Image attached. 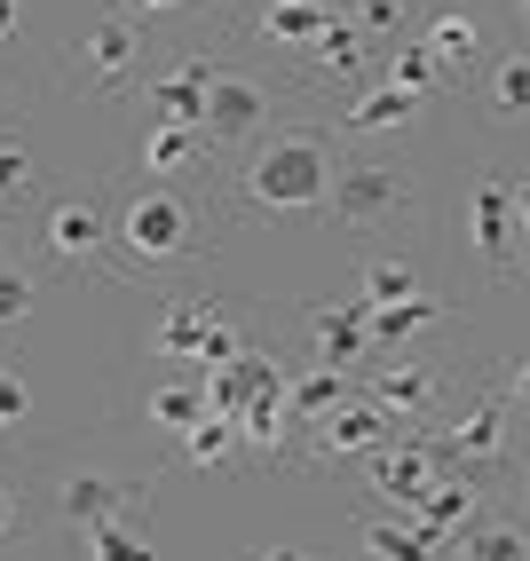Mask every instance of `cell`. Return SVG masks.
Listing matches in <instances>:
<instances>
[{
	"label": "cell",
	"instance_id": "6da1fadb",
	"mask_svg": "<svg viewBox=\"0 0 530 561\" xmlns=\"http://www.w3.org/2000/svg\"><path fill=\"white\" fill-rule=\"evenodd\" d=\"M230 221V182H174V174H135L111 206V253L127 277H182L222 245Z\"/></svg>",
	"mask_w": 530,
	"mask_h": 561
},
{
	"label": "cell",
	"instance_id": "7a4b0ae2",
	"mask_svg": "<svg viewBox=\"0 0 530 561\" xmlns=\"http://www.w3.org/2000/svg\"><path fill=\"white\" fill-rule=\"evenodd\" d=\"M332 167H340V127L317 119H278L253 151L230 167V214L261 221H309L332 206Z\"/></svg>",
	"mask_w": 530,
	"mask_h": 561
},
{
	"label": "cell",
	"instance_id": "3957f363",
	"mask_svg": "<svg viewBox=\"0 0 530 561\" xmlns=\"http://www.w3.org/2000/svg\"><path fill=\"white\" fill-rule=\"evenodd\" d=\"M32 491L48 499V514L32 522L41 538H88L103 514H127V506H150V482L159 467H111L103 451H56V459H24ZM24 530V538H32Z\"/></svg>",
	"mask_w": 530,
	"mask_h": 561
},
{
	"label": "cell",
	"instance_id": "277c9868",
	"mask_svg": "<svg viewBox=\"0 0 530 561\" xmlns=\"http://www.w3.org/2000/svg\"><path fill=\"white\" fill-rule=\"evenodd\" d=\"M411 206H420V182H411V167L396 159H372V151H340L332 167V221L349 238H388L396 221H411Z\"/></svg>",
	"mask_w": 530,
	"mask_h": 561
},
{
	"label": "cell",
	"instance_id": "5b68a950",
	"mask_svg": "<svg viewBox=\"0 0 530 561\" xmlns=\"http://www.w3.org/2000/svg\"><path fill=\"white\" fill-rule=\"evenodd\" d=\"M278 80H261V71H246V64H230L222 56V71H214V95H206V151H214V167L230 174L261 135L278 127Z\"/></svg>",
	"mask_w": 530,
	"mask_h": 561
},
{
	"label": "cell",
	"instance_id": "8992f818",
	"mask_svg": "<svg viewBox=\"0 0 530 561\" xmlns=\"http://www.w3.org/2000/svg\"><path fill=\"white\" fill-rule=\"evenodd\" d=\"M325 24L332 0H246V9H222V48H261L270 64H301Z\"/></svg>",
	"mask_w": 530,
	"mask_h": 561
},
{
	"label": "cell",
	"instance_id": "52a82bcc",
	"mask_svg": "<svg viewBox=\"0 0 530 561\" xmlns=\"http://www.w3.org/2000/svg\"><path fill=\"white\" fill-rule=\"evenodd\" d=\"M436 435V451H443V467H460V474H475V482H490L507 467V443H515V396L507 388H490V396H475L460 420H443V427H428Z\"/></svg>",
	"mask_w": 530,
	"mask_h": 561
},
{
	"label": "cell",
	"instance_id": "ba28073f",
	"mask_svg": "<svg viewBox=\"0 0 530 561\" xmlns=\"http://www.w3.org/2000/svg\"><path fill=\"white\" fill-rule=\"evenodd\" d=\"M451 467H443V451H436V435L428 427H396L381 451L364 459V482H372V499L381 506H396V514H420V499L436 491Z\"/></svg>",
	"mask_w": 530,
	"mask_h": 561
},
{
	"label": "cell",
	"instance_id": "9c48e42d",
	"mask_svg": "<svg viewBox=\"0 0 530 561\" xmlns=\"http://www.w3.org/2000/svg\"><path fill=\"white\" fill-rule=\"evenodd\" d=\"M143 48H150V24L103 0V16L88 24V41H80V88H88V95H120V88L135 80Z\"/></svg>",
	"mask_w": 530,
	"mask_h": 561
},
{
	"label": "cell",
	"instance_id": "30bf717a",
	"mask_svg": "<svg viewBox=\"0 0 530 561\" xmlns=\"http://www.w3.org/2000/svg\"><path fill=\"white\" fill-rule=\"evenodd\" d=\"M388 435H396V420H388V411L357 388L349 403H332L325 420L301 427V459H317V467H325V459H372Z\"/></svg>",
	"mask_w": 530,
	"mask_h": 561
},
{
	"label": "cell",
	"instance_id": "8fae6325",
	"mask_svg": "<svg viewBox=\"0 0 530 561\" xmlns=\"http://www.w3.org/2000/svg\"><path fill=\"white\" fill-rule=\"evenodd\" d=\"M32 245H41L56 270H103L111 261V214L95 198H56L41 214V230H32Z\"/></svg>",
	"mask_w": 530,
	"mask_h": 561
},
{
	"label": "cell",
	"instance_id": "7c38bea8",
	"mask_svg": "<svg viewBox=\"0 0 530 561\" xmlns=\"http://www.w3.org/2000/svg\"><path fill=\"white\" fill-rule=\"evenodd\" d=\"M214 71H222V41H214V48H191V56H174L167 71H150V80H143L150 119H174V127H199V135H206V95H214Z\"/></svg>",
	"mask_w": 530,
	"mask_h": 561
},
{
	"label": "cell",
	"instance_id": "4fadbf2b",
	"mask_svg": "<svg viewBox=\"0 0 530 561\" xmlns=\"http://www.w3.org/2000/svg\"><path fill=\"white\" fill-rule=\"evenodd\" d=\"M364 396L388 411L396 427H436V403H443V371L436 364H420V356H381L372 364V380H364Z\"/></svg>",
	"mask_w": 530,
	"mask_h": 561
},
{
	"label": "cell",
	"instance_id": "5bb4252c",
	"mask_svg": "<svg viewBox=\"0 0 530 561\" xmlns=\"http://www.w3.org/2000/svg\"><path fill=\"white\" fill-rule=\"evenodd\" d=\"M372 48H381V41H372L357 16H332L317 41H309V56L293 64V88H317V80H364V71H372Z\"/></svg>",
	"mask_w": 530,
	"mask_h": 561
},
{
	"label": "cell",
	"instance_id": "9a60e30c",
	"mask_svg": "<svg viewBox=\"0 0 530 561\" xmlns=\"http://www.w3.org/2000/svg\"><path fill=\"white\" fill-rule=\"evenodd\" d=\"M451 553V538L443 530H428L420 514H364L357 522V561H443Z\"/></svg>",
	"mask_w": 530,
	"mask_h": 561
},
{
	"label": "cell",
	"instance_id": "2e32d148",
	"mask_svg": "<svg viewBox=\"0 0 530 561\" xmlns=\"http://www.w3.org/2000/svg\"><path fill=\"white\" fill-rule=\"evenodd\" d=\"M420 103H428V95H411V88H396V80H364L349 103L332 111V127H340V135H404L411 119H420Z\"/></svg>",
	"mask_w": 530,
	"mask_h": 561
},
{
	"label": "cell",
	"instance_id": "e0dca14e",
	"mask_svg": "<svg viewBox=\"0 0 530 561\" xmlns=\"http://www.w3.org/2000/svg\"><path fill=\"white\" fill-rule=\"evenodd\" d=\"M467 230H475V253H483V270H507L515 261V182L507 174H475V214H467Z\"/></svg>",
	"mask_w": 530,
	"mask_h": 561
},
{
	"label": "cell",
	"instance_id": "ac0fdd59",
	"mask_svg": "<svg viewBox=\"0 0 530 561\" xmlns=\"http://www.w3.org/2000/svg\"><path fill=\"white\" fill-rule=\"evenodd\" d=\"M309 341H317V364H340V371H364L372 364V317L364 301H317L309 309Z\"/></svg>",
	"mask_w": 530,
	"mask_h": 561
},
{
	"label": "cell",
	"instance_id": "d6986e66",
	"mask_svg": "<svg viewBox=\"0 0 530 561\" xmlns=\"http://www.w3.org/2000/svg\"><path fill=\"white\" fill-rule=\"evenodd\" d=\"M206 301L214 293H159V317H150V356L159 364H182L191 371L199 364V332H206Z\"/></svg>",
	"mask_w": 530,
	"mask_h": 561
},
{
	"label": "cell",
	"instance_id": "ffe728a7",
	"mask_svg": "<svg viewBox=\"0 0 530 561\" xmlns=\"http://www.w3.org/2000/svg\"><path fill=\"white\" fill-rule=\"evenodd\" d=\"M32 198H41V151L16 111H0V221H16Z\"/></svg>",
	"mask_w": 530,
	"mask_h": 561
},
{
	"label": "cell",
	"instance_id": "44dd1931",
	"mask_svg": "<svg viewBox=\"0 0 530 561\" xmlns=\"http://www.w3.org/2000/svg\"><path fill=\"white\" fill-rule=\"evenodd\" d=\"M143 420L159 427L167 443H182V435H191V427L206 420V388H199V371H191V380H182V371L150 380V388H143Z\"/></svg>",
	"mask_w": 530,
	"mask_h": 561
},
{
	"label": "cell",
	"instance_id": "7402d4cb",
	"mask_svg": "<svg viewBox=\"0 0 530 561\" xmlns=\"http://www.w3.org/2000/svg\"><path fill=\"white\" fill-rule=\"evenodd\" d=\"M364 317H372V364H381V356H404L428 324H443V301H436V293H411V301H381Z\"/></svg>",
	"mask_w": 530,
	"mask_h": 561
},
{
	"label": "cell",
	"instance_id": "603a6c76",
	"mask_svg": "<svg viewBox=\"0 0 530 561\" xmlns=\"http://www.w3.org/2000/svg\"><path fill=\"white\" fill-rule=\"evenodd\" d=\"M80 561H159V546H150V506L103 514L95 530L80 538Z\"/></svg>",
	"mask_w": 530,
	"mask_h": 561
},
{
	"label": "cell",
	"instance_id": "cb8c5ba5",
	"mask_svg": "<svg viewBox=\"0 0 530 561\" xmlns=\"http://www.w3.org/2000/svg\"><path fill=\"white\" fill-rule=\"evenodd\" d=\"M420 41L436 48V64H443V80H460V71L483 56V24H475V9H436L428 24H420Z\"/></svg>",
	"mask_w": 530,
	"mask_h": 561
},
{
	"label": "cell",
	"instance_id": "d4e9b609",
	"mask_svg": "<svg viewBox=\"0 0 530 561\" xmlns=\"http://www.w3.org/2000/svg\"><path fill=\"white\" fill-rule=\"evenodd\" d=\"M357 396V371H340V364H309V371H293V388H285V411H293V427H309L325 420L332 403H349Z\"/></svg>",
	"mask_w": 530,
	"mask_h": 561
},
{
	"label": "cell",
	"instance_id": "484cf974",
	"mask_svg": "<svg viewBox=\"0 0 530 561\" xmlns=\"http://www.w3.org/2000/svg\"><path fill=\"white\" fill-rule=\"evenodd\" d=\"M475 514H483V482H475V474H460V467H451L436 491L420 499V522H428V530H443V538H460Z\"/></svg>",
	"mask_w": 530,
	"mask_h": 561
},
{
	"label": "cell",
	"instance_id": "4316f807",
	"mask_svg": "<svg viewBox=\"0 0 530 561\" xmlns=\"http://www.w3.org/2000/svg\"><path fill=\"white\" fill-rule=\"evenodd\" d=\"M483 119H499V127H522V119H530V48L490 64V80H483Z\"/></svg>",
	"mask_w": 530,
	"mask_h": 561
},
{
	"label": "cell",
	"instance_id": "83f0119b",
	"mask_svg": "<svg viewBox=\"0 0 530 561\" xmlns=\"http://www.w3.org/2000/svg\"><path fill=\"white\" fill-rule=\"evenodd\" d=\"M451 561H530V538L499 514H475L460 538H451Z\"/></svg>",
	"mask_w": 530,
	"mask_h": 561
},
{
	"label": "cell",
	"instance_id": "f1b7e54d",
	"mask_svg": "<svg viewBox=\"0 0 530 561\" xmlns=\"http://www.w3.org/2000/svg\"><path fill=\"white\" fill-rule=\"evenodd\" d=\"M411 293H420V261H411V253H372L364 270H357V301H364V309L411 301Z\"/></svg>",
	"mask_w": 530,
	"mask_h": 561
},
{
	"label": "cell",
	"instance_id": "f546056e",
	"mask_svg": "<svg viewBox=\"0 0 530 561\" xmlns=\"http://www.w3.org/2000/svg\"><path fill=\"white\" fill-rule=\"evenodd\" d=\"M238 451H246V435H238V420H222V411H206V420L174 443V459H182V467H230Z\"/></svg>",
	"mask_w": 530,
	"mask_h": 561
},
{
	"label": "cell",
	"instance_id": "4dcf8cb0",
	"mask_svg": "<svg viewBox=\"0 0 530 561\" xmlns=\"http://www.w3.org/2000/svg\"><path fill=\"white\" fill-rule=\"evenodd\" d=\"M32 530V482H24V459H0V553H16Z\"/></svg>",
	"mask_w": 530,
	"mask_h": 561
},
{
	"label": "cell",
	"instance_id": "1f68e13d",
	"mask_svg": "<svg viewBox=\"0 0 530 561\" xmlns=\"http://www.w3.org/2000/svg\"><path fill=\"white\" fill-rule=\"evenodd\" d=\"M32 309H41V277H32L16 253H0V341H9Z\"/></svg>",
	"mask_w": 530,
	"mask_h": 561
},
{
	"label": "cell",
	"instance_id": "d6a6232c",
	"mask_svg": "<svg viewBox=\"0 0 530 561\" xmlns=\"http://www.w3.org/2000/svg\"><path fill=\"white\" fill-rule=\"evenodd\" d=\"M388 80L411 88V95H436V88H443V64H436L428 41H396V48H388Z\"/></svg>",
	"mask_w": 530,
	"mask_h": 561
},
{
	"label": "cell",
	"instance_id": "836d02e7",
	"mask_svg": "<svg viewBox=\"0 0 530 561\" xmlns=\"http://www.w3.org/2000/svg\"><path fill=\"white\" fill-rule=\"evenodd\" d=\"M32 427V380H24V364L0 348V443H16Z\"/></svg>",
	"mask_w": 530,
	"mask_h": 561
},
{
	"label": "cell",
	"instance_id": "e575fe53",
	"mask_svg": "<svg viewBox=\"0 0 530 561\" xmlns=\"http://www.w3.org/2000/svg\"><path fill=\"white\" fill-rule=\"evenodd\" d=\"M404 9H411V0H349V16L372 32V41H388V48H396V32H404Z\"/></svg>",
	"mask_w": 530,
	"mask_h": 561
},
{
	"label": "cell",
	"instance_id": "d590c367",
	"mask_svg": "<svg viewBox=\"0 0 530 561\" xmlns=\"http://www.w3.org/2000/svg\"><path fill=\"white\" fill-rule=\"evenodd\" d=\"M111 9H127L143 24H159V16H182V9H206V0H111Z\"/></svg>",
	"mask_w": 530,
	"mask_h": 561
},
{
	"label": "cell",
	"instance_id": "8d00e7d4",
	"mask_svg": "<svg viewBox=\"0 0 530 561\" xmlns=\"http://www.w3.org/2000/svg\"><path fill=\"white\" fill-rule=\"evenodd\" d=\"M238 561H317L309 546H253V553H238Z\"/></svg>",
	"mask_w": 530,
	"mask_h": 561
},
{
	"label": "cell",
	"instance_id": "74e56055",
	"mask_svg": "<svg viewBox=\"0 0 530 561\" xmlns=\"http://www.w3.org/2000/svg\"><path fill=\"white\" fill-rule=\"evenodd\" d=\"M515 221H522V238H530V174H515Z\"/></svg>",
	"mask_w": 530,
	"mask_h": 561
},
{
	"label": "cell",
	"instance_id": "f35d334b",
	"mask_svg": "<svg viewBox=\"0 0 530 561\" xmlns=\"http://www.w3.org/2000/svg\"><path fill=\"white\" fill-rule=\"evenodd\" d=\"M507 396H515V411H522V420H530V364L515 371V380H507Z\"/></svg>",
	"mask_w": 530,
	"mask_h": 561
},
{
	"label": "cell",
	"instance_id": "ab89813d",
	"mask_svg": "<svg viewBox=\"0 0 530 561\" xmlns=\"http://www.w3.org/2000/svg\"><path fill=\"white\" fill-rule=\"evenodd\" d=\"M515 9H522V24H530V0H515Z\"/></svg>",
	"mask_w": 530,
	"mask_h": 561
},
{
	"label": "cell",
	"instance_id": "60d3db41",
	"mask_svg": "<svg viewBox=\"0 0 530 561\" xmlns=\"http://www.w3.org/2000/svg\"><path fill=\"white\" fill-rule=\"evenodd\" d=\"M522 285H530V253H522Z\"/></svg>",
	"mask_w": 530,
	"mask_h": 561
},
{
	"label": "cell",
	"instance_id": "b9f144b4",
	"mask_svg": "<svg viewBox=\"0 0 530 561\" xmlns=\"http://www.w3.org/2000/svg\"><path fill=\"white\" fill-rule=\"evenodd\" d=\"M522 499H530V482H522Z\"/></svg>",
	"mask_w": 530,
	"mask_h": 561
},
{
	"label": "cell",
	"instance_id": "7bdbcfd3",
	"mask_svg": "<svg viewBox=\"0 0 530 561\" xmlns=\"http://www.w3.org/2000/svg\"><path fill=\"white\" fill-rule=\"evenodd\" d=\"M0 561H9V553H0Z\"/></svg>",
	"mask_w": 530,
	"mask_h": 561
},
{
	"label": "cell",
	"instance_id": "ee69618b",
	"mask_svg": "<svg viewBox=\"0 0 530 561\" xmlns=\"http://www.w3.org/2000/svg\"><path fill=\"white\" fill-rule=\"evenodd\" d=\"M522 32H530V24H522Z\"/></svg>",
	"mask_w": 530,
	"mask_h": 561
}]
</instances>
